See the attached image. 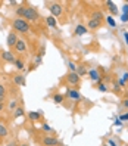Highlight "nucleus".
Here are the masks:
<instances>
[{"label":"nucleus","instance_id":"1","mask_svg":"<svg viewBox=\"0 0 128 146\" xmlns=\"http://www.w3.org/2000/svg\"><path fill=\"white\" fill-rule=\"evenodd\" d=\"M12 27L15 31H18L21 34H27L30 31V24L25 21V19H21V18H16L12 24Z\"/></svg>","mask_w":128,"mask_h":146},{"label":"nucleus","instance_id":"2","mask_svg":"<svg viewBox=\"0 0 128 146\" xmlns=\"http://www.w3.org/2000/svg\"><path fill=\"white\" fill-rule=\"evenodd\" d=\"M38 18V13H37V11L34 9V7H27V9H25V13H24V19L25 21H36Z\"/></svg>","mask_w":128,"mask_h":146},{"label":"nucleus","instance_id":"3","mask_svg":"<svg viewBox=\"0 0 128 146\" xmlns=\"http://www.w3.org/2000/svg\"><path fill=\"white\" fill-rule=\"evenodd\" d=\"M66 98L69 99V100H74V102H78V100L82 99L81 93L78 90H75V89H68L66 90Z\"/></svg>","mask_w":128,"mask_h":146},{"label":"nucleus","instance_id":"4","mask_svg":"<svg viewBox=\"0 0 128 146\" xmlns=\"http://www.w3.org/2000/svg\"><path fill=\"white\" fill-rule=\"evenodd\" d=\"M49 11L52 13V16L57 18V16L62 15V5L61 3H52V5H49Z\"/></svg>","mask_w":128,"mask_h":146},{"label":"nucleus","instance_id":"5","mask_svg":"<svg viewBox=\"0 0 128 146\" xmlns=\"http://www.w3.org/2000/svg\"><path fill=\"white\" fill-rule=\"evenodd\" d=\"M88 77H90V80L93 81V83H102V75H100V72L97 71V70H90L88 72Z\"/></svg>","mask_w":128,"mask_h":146},{"label":"nucleus","instance_id":"6","mask_svg":"<svg viewBox=\"0 0 128 146\" xmlns=\"http://www.w3.org/2000/svg\"><path fill=\"white\" fill-rule=\"evenodd\" d=\"M80 78H81V77L77 74V72H69V74H68V77H66L68 83H69L71 86H77V84L80 83Z\"/></svg>","mask_w":128,"mask_h":146},{"label":"nucleus","instance_id":"7","mask_svg":"<svg viewBox=\"0 0 128 146\" xmlns=\"http://www.w3.org/2000/svg\"><path fill=\"white\" fill-rule=\"evenodd\" d=\"M43 145L44 146H57L59 145V139L52 137V136H46L44 139H43Z\"/></svg>","mask_w":128,"mask_h":146},{"label":"nucleus","instance_id":"8","mask_svg":"<svg viewBox=\"0 0 128 146\" xmlns=\"http://www.w3.org/2000/svg\"><path fill=\"white\" fill-rule=\"evenodd\" d=\"M18 36H16V33H9V36H7V46L9 47H15L16 46V43H18Z\"/></svg>","mask_w":128,"mask_h":146},{"label":"nucleus","instance_id":"9","mask_svg":"<svg viewBox=\"0 0 128 146\" xmlns=\"http://www.w3.org/2000/svg\"><path fill=\"white\" fill-rule=\"evenodd\" d=\"M2 59L6 62H11V64H15V55L12 52H2Z\"/></svg>","mask_w":128,"mask_h":146},{"label":"nucleus","instance_id":"10","mask_svg":"<svg viewBox=\"0 0 128 146\" xmlns=\"http://www.w3.org/2000/svg\"><path fill=\"white\" fill-rule=\"evenodd\" d=\"M15 50H16V52H18V53H24L25 52V50H27V43H25L24 40H18V43H16V46H15Z\"/></svg>","mask_w":128,"mask_h":146},{"label":"nucleus","instance_id":"11","mask_svg":"<svg viewBox=\"0 0 128 146\" xmlns=\"http://www.w3.org/2000/svg\"><path fill=\"white\" fill-rule=\"evenodd\" d=\"M100 27H102V21H96V19H90L88 21V25H87L88 30H97Z\"/></svg>","mask_w":128,"mask_h":146},{"label":"nucleus","instance_id":"12","mask_svg":"<svg viewBox=\"0 0 128 146\" xmlns=\"http://www.w3.org/2000/svg\"><path fill=\"white\" fill-rule=\"evenodd\" d=\"M87 31H88V28L85 27V25H77L75 27V34L77 36H84V34H87Z\"/></svg>","mask_w":128,"mask_h":146},{"label":"nucleus","instance_id":"13","mask_svg":"<svg viewBox=\"0 0 128 146\" xmlns=\"http://www.w3.org/2000/svg\"><path fill=\"white\" fill-rule=\"evenodd\" d=\"M28 118L31 121H38L41 118V112L40 111H31V112H28Z\"/></svg>","mask_w":128,"mask_h":146},{"label":"nucleus","instance_id":"14","mask_svg":"<svg viewBox=\"0 0 128 146\" xmlns=\"http://www.w3.org/2000/svg\"><path fill=\"white\" fill-rule=\"evenodd\" d=\"M13 83H15L16 86H24V84H25L24 75H22V74H16V75H13Z\"/></svg>","mask_w":128,"mask_h":146},{"label":"nucleus","instance_id":"15","mask_svg":"<svg viewBox=\"0 0 128 146\" xmlns=\"http://www.w3.org/2000/svg\"><path fill=\"white\" fill-rule=\"evenodd\" d=\"M106 6H108V9L110 11V13L112 15H116L118 13V7L113 2H110V0H106Z\"/></svg>","mask_w":128,"mask_h":146},{"label":"nucleus","instance_id":"16","mask_svg":"<svg viewBox=\"0 0 128 146\" xmlns=\"http://www.w3.org/2000/svg\"><path fill=\"white\" fill-rule=\"evenodd\" d=\"M46 22H47V25H49V27H52V28H56V25H57V21H56V18H55V16H52V15H50V16H47V18H46Z\"/></svg>","mask_w":128,"mask_h":146},{"label":"nucleus","instance_id":"17","mask_svg":"<svg viewBox=\"0 0 128 146\" xmlns=\"http://www.w3.org/2000/svg\"><path fill=\"white\" fill-rule=\"evenodd\" d=\"M7 134H9V130H7V127L0 121V137H6Z\"/></svg>","mask_w":128,"mask_h":146},{"label":"nucleus","instance_id":"18","mask_svg":"<svg viewBox=\"0 0 128 146\" xmlns=\"http://www.w3.org/2000/svg\"><path fill=\"white\" fill-rule=\"evenodd\" d=\"M103 18H105V16H103V13H102V12H93V15H91V19H96V21H103Z\"/></svg>","mask_w":128,"mask_h":146},{"label":"nucleus","instance_id":"19","mask_svg":"<svg viewBox=\"0 0 128 146\" xmlns=\"http://www.w3.org/2000/svg\"><path fill=\"white\" fill-rule=\"evenodd\" d=\"M24 114H25V112H24V108H22V106H18V108L13 111V117H15V118H19V117H22Z\"/></svg>","mask_w":128,"mask_h":146},{"label":"nucleus","instance_id":"20","mask_svg":"<svg viewBox=\"0 0 128 146\" xmlns=\"http://www.w3.org/2000/svg\"><path fill=\"white\" fill-rule=\"evenodd\" d=\"M106 22H108L109 27H112V28H115V27H116V21L113 19V16H112V15L106 16Z\"/></svg>","mask_w":128,"mask_h":146},{"label":"nucleus","instance_id":"21","mask_svg":"<svg viewBox=\"0 0 128 146\" xmlns=\"http://www.w3.org/2000/svg\"><path fill=\"white\" fill-rule=\"evenodd\" d=\"M25 9H27V6H19L18 9H16V15H18L21 19H24V13H25Z\"/></svg>","mask_w":128,"mask_h":146},{"label":"nucleus","instance_id":"22","mask_svg":"<svg viewBox=\"0 0 128 146\" xmlns=\"http://www.w3.org/2000/svg\"><path fill=\"white\" fill-rule=\"evenodd\" d=\"M15 66H16V70H18V71H22L25 68V64L21 61V59H16V61H15Z\"/></svg>","mask_w":128,"mask_h":146},{"label":"nucleus","instance_id":"23","mask_svg":"<svg viewBox=\"0 0 128 146\" xmlns=\"http://www.w3.org/2000/svg\"><path fill=\"white\" fill-rule=\"evenodd\" d=\"M63 99H65L63 94H55V96H53V102H55V104H62Z\"/></svg>","mask_w":128,"mask_h":146},{"label":"nucleus","instance_id":"24","mask_svg":"<svg viewBox=\"0 0 128 146\" xmlns=\"http://www.w3.org/2000/svg\"><path fill=\"white\" fill-rule=\"evenodd\" d=\"M5 96H6L5 86H2V84H0V102H5Z\"/></svg>","mask_w":128,"mask_h":146},{"label":"nucleus","instance_id":"25","mask_svg":"<svg viewBox=\"0 0 128 146\" xmlns=\"http://www.w3.org/2000/svg\"><path fill=\"white\" fill-rule=\"evenodd\" d=\"M97 90H99V92L106 93V92H108V86H106L105 83H99V84H97Z\"/></svg>","mask_w":128,"mask_h":146},{"label":"nucleus","instance_id":"26","mask_svg":"<svg viewBox=\"0 0 128 146\" xmlns=\"http://www.w3.org/2000/svg\"><path fill=\"white\" fill-rule=\"evenodd\" d=\"M87 72H88V71L85 70V66H82V65H81V66H78V70H77V74H78L80 77H81V75H84V74H87Z\"/></svg>","mask_w":128,"mask_h":146},{"label":"nucleus","instance_id":"27","mask_svg":"<svg viewBox=\"0 0 128 146\" xmlns=\"http://www.w3.org/2000/svg\"><path fill=\"white\" fill-rule=\"evenodd\" d=\"M41 128H43V130H44L46 133H53V128L50 127L49 124H43V125H41Z\"/></svg>","mask_w":128,"mask_h":146},{"label":"nucleus","instance_id":"28","mask_svg":"<svg viewBox=\"0 0 128 146\" xmlns=\"http://www.w3.org/2000/svg\"><path fill=\"white\" fill-rule=\"evenodd\" d=\"M41 62H43V56L36 55V58H34V64H36V65H41Z\"/></svg>","mask_w":128,"mask_h":146},{"label":"nucleus","instance_id":"29","mask_svg":"<svg viewBox=\"0 0 128 146\" xmlns=\"http://www.w3.org/2000/svg\"><path fill=\"white\" fill-rule=\"evenodd\" d=\"M68 65H69V70H71V72H77V70H78V66H77V64H74V62H68Z\"/></svg>","mask_w":128,"mask_h":146},{"label":"nucleus","instance_id":"30","mask_svg":"<svg viewBox=\"0 0 128 146\" xmlns=\"http://www.w3.org/2000/svg\"><path fill=\"white\" fill-rule=\"evenodd\" d=\"M113 124H115L116 127H121V125H122V121H121V119H119V117L113 119Z\"/></svg>","mask_w":128,"mask_h":146},{"label":"nucleus","instance_id":"31","mask_svg":"<svg viewBox=\"0 0 128 146\" xmlns=\"http://www.w3.org/2000/svg\"><path fill=\"white\" fill-rule=\"evenodd\" d=\"M119 119H121V121H128V112H127V114H122V115H119Z\"/></svg>","mask_w":128,"mask_h":146},{"label":"nucleus","instance_id":"32","mask_svg":"<svg viewBox=\"0 0 128 146\" xmlns=\"http://www.w3.org/2000/svg\"><path fill=\"white\" fill-rule=\"evenodd\" d=\"M9 108H11V109H13V111H15L16 108H18V106H16V100H12V102H11V104H9Z\"/></svg>","mask_w":128,"mask_h":146},{"label":"nucleus","instance_id":"33","mask_svg":"<svg viewBox=\"0 0 128 146\" xmlns=\"http://www.w3.org/2000/svg\"><path fill=\"white\" fill-rule=\"evenodd\" d=\"M121 22H124V24H125V22H128V15H125V13H122V15H121Z\"/></svg>","mask_w":128,"mask_h":146},{"label":"nucleus","instance_id":"34","mask_svg":"<svg viewBox=\"0 0 128 146\" xmlns=\"http://www.w3.org/2000/svg\"><path fill=\"white\" fill-rule=\"evenodd\" d=\"M108 145H109V146H118V143H116L113 139H109V140H108Z\"/></svg>","mask_w":128,"mask_h":146},{"label":"nucleus","instance_id":"35","mask_svg":"<svg viewBox=\"0 0 128 146\" xmlns=\"http://www.w3.org/2000/svg\"><path fill=\"white\" fill-rule=\"evenodd\" d=\"M122 13H125V15H128V3H125V5L122 6Z\"/></svg>","mask_w":128,"mask_h":146},{"label":"nucleus","instance_id":"36","mask_svg":"<svg viewBox=\"0 0 128 146\" xmlns=\"http://www.w3.org/2000/svg\"><path fill=\"white\" fill-rule=\"evenodd\" d=\"M121 78L124 80V83H127V81H128V72H124V75L121 77Z\"/></svg>","mask_w":128,"mask_h":146},{"label":"nucleus","instance_id":"37","mask_svg":"<svg viewBox=\"0 0 128 146\" xmlns=\"http://www.w3.org/2000/svg\"><path fill=\"white\" fill-rule=\"evenodd\" d=\"M124 40H125L127 46H128V31H124Z\"/></svg>","mask_w":128,"mask_h":146},{"label":"nucleus","instance_id":"38","mask_svg":"<svg viewBox=\"0 0 128 146\" xmlns=\"http://www.w3.org/2000/svg\"><path fill=\"white\" fill-rule=\"evenodd\" d=\"M37 55H40V56H44V55H46V53H44V47H41V49L38 50V53H37Z\"/></svg>","mask_w":128,"mask_h":146},{"label":"nucleus","instance_id":"39","mask_svg":"<svg viewBox=\"0 0 128 146\" xmlns=\"http://www.w3.org/2000/svg\"><path fill=\"white\" fill-rule=\"evenodd\" d=\"M3 109H5V104H3V102H0V112H2Z\"/></svg>","mask_w":128,"mask_h":146},{"label":"nucleus","instance_id":"40","mask_svg":"<svg viewBox=\"0 0 128 146\" xmlns=\"http://www.w3.org/2000/svg\"><path fill=\"white\" fill-rule=\"evenodd\" d=\"M122 105H124V108H128V99L124 100V104H122Z\"/></svg>","mask_w":128,"mask_h":146},{"label":"nucleus","instance_id":"41","mask_svg":"<svg viewBox=\"0 0 128 146\" xmlns=\"http://www.w3.org/2000/svg\"><path fill=\"white\" fill-rule=\"evenodd\" d=\"M7 146H18V145H16V142L13 140V142H11V143H7Z\"/></svg>","mask_w":128,"mask_h":146},{"label":"nucleus","instance_id":"42","mask_svg":"<svg viewBox=\"0 0 128 146\" xmlns=\"http://www.w3.org/2000/svg\"><path fill=\"white\" fill-rule=\"evenodd\" d=\"M119 84H121V86H125V83H124V80H122V78H119Z\"/></svg>","mask_w":128,"mask_h":146},{"label":"nucleus","instance_id":"43","mask_svg":"<svg viewBox=\"0 0 128 146\" xmlns=\"http://www.w3.org/2000/svg\"><path fill=\"white\" fill-rule=\"evenodd\" d=\"M113 87H115V90H116V92H119V86H118L116 83H115V86H113Z\"/></svg>","mask_w":128,"mask_h":146},{"label":"nucleus","instance_id":"44","mask_svg":"<svg viewBox=\"0 0 128 146\" xmlns=\"http://www.w3.org/2000/svg\"><path fill=\"white\" fill-rule=\"evenodd\" d=\"M19 146H28L27 143H22V145H19Z\"/></svg>","mask_w":128,"mask_h":146},{"label":"nucleus","instance_id":"45","mask_svg":"<svg viewBox=\"0 0 128 146\" xmlns=\"http://www.w3.org/2000/svg\"><path fill=\"white\" fill-rule=\"evenodd\" d=\"M103 146H109V145H108V143H106V145H103Z\"/></svg>","mask_w":128,"mask_h":146}]
</instances>
